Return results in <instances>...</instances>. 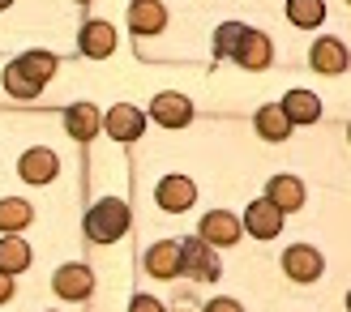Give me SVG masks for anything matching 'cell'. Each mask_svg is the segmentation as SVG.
Listing matches in <instances>:
<instances>
[{
    "label": "cell",
    "mask_w": 351,
    "mask_h": 312,
    "mask_svg": "<svg viewBox=\"0 0 351 312\" xmlns=\"http://www.w3.org/2000/svg\"><path fill=\"white\" fill-rule=\"evenodd\" d=\"M129 231V205L120 197H103L90 214H86V235L95 244H116L120 235Z\"/></svg>",
    "instance_id": "1"
},
{
    "label": "cell",
    "mask_w": 351,
    "mask_h": 312,
    "mask_svg": "<svg viewBox=\"0 0 351 312\" xmlns=\"http://www.w3.org/2000/svg\"><path fill=\"white\" fill-rule=\"evenodd\" d=\"M180 244V274L193 283H215L219 278V252L206 239H176Z\"/></svg>",
    "instance_id": "2"
},
{
    "label": "cell",
    "mask_w": 351,
    "mask_h": 312,
    "mask_svg": "<svg viewBox=\"0 0 351 312\" xmlns=\"http://www.w3.org/2000/svg\"><path fill=\"white\" fill-rule=\"evenodd\" d=\"M154 201H159V210L167 214H184L193 201H197V184L189 176H163L159 188H154Z\"/></svg>",
    "instance_id": "3"
},
{
    "label": "cell",
    "mask_w": 351,
    "mask_h": 312,
    "mask_svg": "<svg viewBox=\"0 0 351 312\" xmlns=\"http://www.w3.org/2000/svg\"><path fill=\"white\" fill-rule=\"evenodd\" d=\"M283 270H287V278H295V283H317L326 261H322V252L313 244H291L283 252Z\"/></svg>",
    "instance_id": "4"
},
{
    "label": "cell",
    "mask_w": 351,
    "mask_h": 312,
    "mask_svg": "<svg viewBox=\"0 0 351 312\" xmlns=\"http://www.w3.org/2000/svg\"><path fill=\"white\" fill-rule=\"evenodd\" d=\"M56 171H60V159L47 146H34V150H26L22 159H17V176H22L26 184H51Z\"/></svg>",
    "instance_id": "5"
},
{
    "label": "cell",
    "mask_w": 351,
    "mask_h": 312,
    "mask_svg": "<svg viewBox=\"0 0 351 312\" xmlns=\"http://www.w3.org/2000/svg\"><path fill=\"white\" fill-rule=\"evenodd\" d=\"M232 56H236L240 68H253V73H261V68L270 64L274 47H270V39H266L261 30H249V26H244V34L236 39V51H232Z\"/></svg>",
    "instance_id": "6"
},
{
    "label": "cell",
    "mask_w": 351,
    "mask_h": 312,
    "mask_svg": "<svg viewBox=\"0 0 351 312\" xmlns=\"http://www.w3.org/2000/svg\"><path fill=\"white\" fill-rule=\"evenodd\" d=\"M103 129L112 133V142H137V137H142V129H146V112H142V107H129V103H120V107L108 112Z\"/></svg>",
    "instance_id": "7"
},
{
    "label": "cell",
    "mask_w": 351,
    "mask_h": 312,
    "mask_svg": "<svg viewBox=\"0 0 351 312\" xmlns=\"http://www.w3.org/2000/svg\"><path fill=\"white\" fill-rule=\"evenodd\" d=\"M244 227L253 231V239H274L278 231H283V210L261 197V201H253L249 210H244Z\"/></svg>",
    "instance_id": "8"
},
{
    "label": "cell",
    "mask_w": 351,
    "mask_h": 312,
    "mask_svg": "<svg viewBox=\"0 0 351 312\" xmlns=\"http://www.w3.org/2000/svg\"><path fill=\"white\" fill-rule=\"evenodd\" d=\"M150 116H154V125H163V129H184L189 120H193V103L184 94H159L150 103Z\"/></svg>",
    "instance_id": "9"
},
{
    "label": "cell",
    "mask_w": 351,
    "mask_h": 312,
    "mask_svg": "<svg viewBox=\"0 0 351 312\" xmlns=\"http://www.w3.org/2000/svg\"><path fill=\"white\" fill-rule=\"evenodd\" d=\"M51 287H56L60 300H86L95 291V274L86 265H60L56 278H51Z\"/></svg>",
    "instance_id": "10"
},
{
    "label": "cell",
    "mask_w": 351,
    "mask_h": 312,
    "mask_svg": "<svg viewBox=\"0 0 351 312\" xmlns=\"http://www.w3.org/2000/svg\"><path fill=\"white\" fill-rule=\"evenodd\" d=\"M278 107H283V116L291 125H317L322 120V99L313 90H287V99L278 103Z\"/></svg>",
    "instance_id": "11"
},
{
    "label": "cell",
    "mask_w": 351,
    "mask_h": 312,
    "mask_svg": "<svg viewBox=\"0 0 351 312\" xmlns=\"http://www.w3.org/2000/svg\"><path fill=\"white\" fill-rule=\"evenodd\" d=\"M112 51H116V26H108V22H86L82 26V56L108 60Z\"/></svg>",
    "instance_id": "12"
},
{
    "label": "cell",
    "mask_w": 351,
    "mask_h": 312,
    "mask_svg": "<svg viewBox=\"0 0 351 312\" xmlns=\"http://www.w3.org/2000/svg\"><path fill=\"white\" fill-rule=\"evenodd\" d=\"M167 26V9L159 0H133L129 5V30L133 34H159Z\"/></svg>",
    "instance_id": "13"
},
{
    "label": "cell",
    "mask_w": 351,
    "mask_h": 312,
    "mask_svg": "<svg viewBox=\"0 0 351 312\" xmlns=\"http://www.w3.org/2000/svg\"><path fill=\"white\" fill-rule=\"evenodd\" d=\"M266 201L278 205L283 214H291V210H300V205H304V184L295 180V176H270V184H266Z\"/></svg>",
    "instance_id": "14"
},
{
    "label": "cell",
    "mask_w": 351,
    "mask_h": 312,
    "mask_svg": "<svg viewBox=\"0 0 351 312\" xmlns=\"http://www.w3.org/2000/svg\"><path fill=\"white\" fill-rule=\"evenodd\" d=\"M202 239H206V244H219V248L236 244V239H240V218H232L227 210L206 214L202 218Z\"/></svg>",
    "instance_id": "15"
},
{
    "label": "cell",
    "mask_w": 351,
    "mask_h": 312,
    "mask_svg": "<svg viewBox=\"0 0 351 312\" xmlns=\"http://www.w3.org/2000/svg\"><path fill=\"white\" fill-rule=\"evenodd\" d=\"M146 270L150 278H180V244L176 239H163L146 252Z\"/></svg>",
    "instance_id": "16"
},
{
    "label": "cell",
    "mask_w": 351,
    "mask_h": 312,
    "mask_svg": "<svg viewBox=\"0 0 351 312\" xmlns=\"http://www.w3.org/2000/svg\"><path fill=\"white\" fill-rule=\"evenodd\" d=\"M313 68H317V73H326V77H339L343 68H347V47L339 43V39H317L313 43Z\"/></svg>",
    "instance_id": "17"
},
{
    "label": "cell",
    "mask_w": 351,
    "mask_h": 312,
    "mask_svg": "<svg viewBox=\"0 0 351 312\" xmlns=\"http://www.w3.org/2000/svg\"><path fill=\"white\" fill-rule=\"evenodd\" d=\"M64 129H69L73 142H90V137L103 129V120H99V112L90 107V103H73V107L64 112Z\"/></svg>",
    "instance_id": "18"
},
{
    "label": "cell",
    "mask_w": 351,
    "mask_h": 312,
    "mask_svg": "<svg viewBox=\"0 0 351 312\" xmlns=\"http://www.w3.org/2000/svg\"><path fill=\"white\" fill-rule=\"evenodd\" d=\"M26 265H30V244L9 231L5 239H0V274H13V278H17Z\"/></svg>",
    "instance_id": "19"
},
{
    "label": "cell",
    "mask_w": 351,
    "mask_h": 312,
    "mask_svg": "<svg viewBox=\"0 0 351 312\" xmlns=\"http://www.w3.org/2000/svg\"><path fill=\"white\" fill-rule=\"evenodd\" d=\"M287 22L300 26V30H313L326 22V0H287Z\"/></svg>",
    "instance_id": "20"
},
{
    "label": "cell",
    "mask_w": 351,
    "mask_h": 312,
    "mask_svg": "<svg viewBox=\"0 0 351 312\" xmlns=\"http://www.w3.org/2000/svg\"><path fill=\"white\" fill-rule=\"evenodd\" d=\"M257 133L266 137V142H287V137H291V120L283 116V107H278V103H274V107H261V112H257Z\"/></svg>",
    "instance_id": "21"
},
{
    "label": "cell",
    "mask_w": 351,
    "mask_h": 312,
    "mask_svg": "<svg viewBox=\"0 0 351 312\" xmlns=\"http://www.w3.org/2000/svg\"><path fill=\"white\" fill-rule=\"evenodd\" d=\"M34 218V210H30V205L26 201H17V197H5V201H0V231H22L26 227V222Z\"/></svg>",
    "instance_id": "22"
},
{
    "label": "cell",
    "mask_w": 351,
    "mask_h": 312,
    "mask_svg": "<svg viewBox=\"0 0 351 312\" xmlns=\"http://www.w3.org/2000/svg\"><path fill=\"white\" fill-rule=\"evenodd\" d=\"M5 90H9L13 99H34V94L43 90V86L34 81V77H30V73H26V68L17 64V60H13V64L5 68Z\"/></svg>",
    "instance_id": "23"
},
{
    "label": "cell",
    "mask_w": 351,
    "mask_h": 312,
    "mask_svg": "<svg viewBox=\"0 0 351 312\" xmlns=\"http://www.w3.org/2000/svg\"><path fill=\"white\" fill-rule=\"evenodd\" d=\"M17 64H22V68H26V73L39 81V86H47V77L56 73V56H47V51H26V56L17 60Z\"/></svg>",
    "instance_id": "24"
},
{
    "label": "cell",
    "mask_w": 351,
    "mask_h": 312,
    "mask_svg": "<svg viewBox=\"0 0 351 312\" xmlns=\"http://www.w3.org/2000/svg\"><path fill=\"white\" fill-rule=\"evenodd\" d=\"M240 34H244V26H240V22H223V26L215 30V56H219V60L236 51V39H240Z\"/></svg>",
    "instance_id": "25"
},
{
    "label": "cell",
    "mask_w": 351,
    "mask_h": 312,
    "mask_svg": "<svg viewBox=\"0 0 351 312\" xmlns=\"http://www.w3.org/2000/svg\"><path fill=\"white\" fill-rule=\"evenodd\" d=\"M129 312H163V304H159V300H150V296H137V300L129 304Z\"/></svg>",
    "instance_id": "26"
},
{
    "label": "cell",
    "mask_w": 351,
    "mask_h": 312,
    "mask_svg": "<svg viewBox=\"0 0 351 312\" xmlns=\"http://www.w3.org/2000/svg\"><path fill=\"white\" fill-rule=\"evenodd\" d=\"M206 312H244V308H240L236 300H210V304H206Z\"/></svg>",
    "instance_id": "27"
},
{
    "label": "cell",
    "mask_w": 351,
    "mask_h": 312,
    "mask_svg": "<svg viewBox=\"0 0 351 312\" xmlns=\"http://www.w3.org/2000/svg\"><path fill=\"white\" fill-rule=\"evenodd\" d=\"M13 300V274H0V304Z\"/></svg>",
    "instance_id": "28"
},
{
    "label": "cell",
    "mask_w": 351,
    "mask_h": 312,
    "mask_svg": "<svg viewBox=\"0 0 351 312\" xmlns=\"http://www.w3.org/2000/svg\"><path fill=\"white\" fill-rule=\"evenodd\" d=\"M9 5H13V0H0V9H9Z\"/></svg>",
    "instance_id": "29"
},
{
    "label": "cell",
    "mask_w": 351,
    "mask_h": 312,
    "mask_svg": "<svg viewBox=\"0 0 351 312\" xmlns=\"http://www.w3.org/2000/svg\"><path fill=\"white\" fill-rule=\"evenodd\" d=\"M77 5H90V0H77Z\"/></svg>",
    "instance_id": "30"
}]
</instances>
